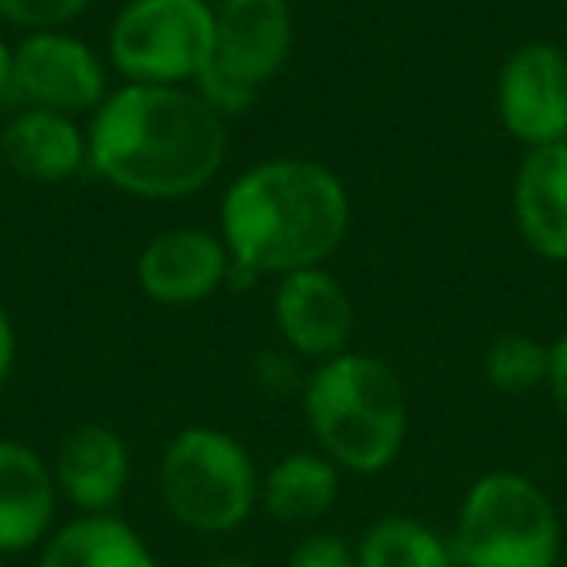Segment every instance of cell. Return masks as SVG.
<instances>
[{
	"label": "cell",
	"mask_w": 567,
	"mask_h": 567,
	"mask_svg": "<svg viewBox=\"0 0 567 567\" xmlns=\"http://www.w3.org/2000/svg\"><path fill=\"white\" fill-rule=\"evenodd\" d=\"M90 172L113 190L175 203L206 190L226 164V117L195 86L110 90L86 125Z\"/></svg>",
	"instance_id": "obj_1"
},
{
	"label": "cell",
	"mask_w": 567,
	"mask_h": 567,
	"mask_svg": "<svg viewBox=\"0 0 567 567\" xmlns=\"http://www.w3.org/2000/svg\"><path fill=\"white\" fill-rule=\"evenodd\" d=\"M350 195L327 164L272 156L245 167L221 195V241L229 249L226 288L260 276L319 268L347 245Z\"/></svg>",
	"instance_id": "obj_2"
},
{
	"label": "cell",
	"mask_w": 567,
	"mask_h": 567,
	"mask_svg": "<svg viewBox=\"0 0 567 567\" xmlns=\"http://www.w3.org/2000/svg\"><path fill=\"white\" fill-rule=\"evenodd\" d=\"M303 416L342 474H381L396 463L409 440V393L401 373L362 350L319 362L303 381Z\"/></svg>",
	"instance_id": "obj_3"
},
{
	"label": "cell",
	"mask_w": 567,
	"mask_h": 567,
	"mask_svg": "<svg viewBox=\"0 0 567 567\" xmlns=\"http://www.w3.org/2000/svg\"><path fill=\"white\" fill-rule=\"evenodd\" d=\"M447 540L458 567H556L564 520L540 482L520 471H486L466 486Z\"/></svg>",
	"instance_id": "obj_4"
},
{
	"label": "cell",
	"mask_w": 567,
	"mask_h": 567,
	"mask_svg": "<svg viewBox=\"0 0 567 567\" xmlns=\"http://www.w3.org/2000/svg\"><path fill=\"white\" fill-rule=\"evenodd\" d=\"M159 502L198 536L237 533L260 505V471L237 435L190 424L167 440L156 471Z\"/></svg>",
	"instance_id": "obj_5"
},
{
	"label": "cell",
	"mask_w": 567,
	"mask_h": 567,
	"mask_svg": "<svg viewBox=\"0 0 567 567\" xmlns=\"http://www.w3.org/2000/svg\"><path fill=\"white\" fill-rule=\"evenodd\" d=\"M296 48V17L288 0H218L214 48L195 90L221 113L237 117L284 74Z\"/></svg>",
	"instance_id": "obj_6"
},
{
	"label": "cell",
	"mask_w": 567,
	"mask_h": 567,
	"mask_svg": "<svg viewBox=\"0 0 567 567\" xmlns=\"http://www.w3.org/2000/svg\"><path fill=\"white\" fill-rule=\"evenodd\" d=\"M210 48V0H128L110 24L105 59L133 86H195Z\"/></svg>",
	"instance_id": "obj_7"
},
{
	"label": "cell",
	"mask_w": 567,
	"mask_h": 567,
	"mask_svg": "<svg viewBox=\"0 0 567 567\" xmlns=\"http://www.w3.org/2000/svg\"><path fill=\"white\" fill-rule=\"evenodd\" d=\"M110 97L105 63L71 32H28L12 43V74L4 102L12 110H48L63 117H94Z\"/></svg>",
	"instance_id": "obj_8"
},
{
	"label": "cell",
	"mask_w": 567,
	"mask_h": 567,
	"mask_svg": "<svg viewBox=\"0 0 567 567\" xmlns=\"http://www.w3.org/2000/svg\"><path fill=\"white\" fill-rule=\"evenodd\" d=\"M497 117L525 152L567 141V51L559 43L533 40L509 51L497 71Z\"/></svg>",
	"instance_id": "obj_9"
},
{
	"label": "cell",
	"mask_w": 567,
	"mask_h": 567,
	"mask_svg": "<svg viewBox=\"0 0 567 567\" xmlns=\"http://www.w3.org/2000/svg\"><path fill=\"white\" fill-rule=\"evenodd\" d=\"M272 327L296 358H308V362L319 365L350 350L354 300H350L347 284L327 265L300 268V272H288L276 280Z\"/></svg>",
	"instance_id": "obj_10"
},
{
	"label": "cell",
	"mask_w": 567,
	"mask_h": 567,
	"mask_svg": "<svg viewBox=\"0 0 567 567\" xmlns=\"http://www.w3.org/2000/svg\"><path fill=\"white\" fill-rule=\"evenodd\" d=\"M229 280V249L221 234L195 226L164 229L136 257V284L159 308H190L210 300Z\"/></svg>",
	"instance_id": "obj_11"
},
{
	"label": "cell",
	"mask_w": 567,
	"mask_h": 567,
	"mask_svg": "<svg viewBox=\"0 0 567 567\" xmlns=\"http://www.w3.org/2000/svg\"><path fill=\"white\" fill-rule=\"evenodd\" d=\"M59 497L79 513H113L133 478V451L110 424H74L51 458Z\"/></svg>",
	"instance_id": "obj_12"
},
{
	"label": "cell",
	"mask_w": 567,
	"mask_h": 567,
	"mask_svg": "<svg viewBox=\"0 0 567 567\" xmlns=\"http://www.w3.org/2000/svg\"><path fill=\"white\" fill-rule=\"evenodd\" d=\"M59 502L48 458L20 440H0V559L43 548L55 533Z\"/></svg>",
	"instance_id": "obj_13"
},
{
	"label": "cell",
	"mask_w": 567,
	"mask_h": 567,
	"mask_svg": "<svg viewBox=\"0 0 567 567\" xmlns=\"http://www.w3.org/2000/svg\"><path fill=\"white\" fill-rule=\"evenodd\" d=\"M0 159L24 183L55 187L90 172V136L79 121L63 113L12 110L0 128Z\"/></svg>",
	"instance_id": "obj_14"
},
{
	"label": "cell",
	"mask_w": 567,
	"mask_h": 567,
	"mask_svg": "<svg viewBox=\"0 0 567 567\" xmlns=\"http://www.w3.org/2000/svg\"><path fill=\"white\" fill-rule=\"evenodd\" d=\"M513 221L536 257L567 265V141L525 152L513 175Z\"/></svg>",
	"instance_id": "obj_15"
},
{
	"label": "cell",
	"mask_w": 567,
	"mask_h": 567,
	"mask_svg": "<svg viewBox=\"0 0 567 567\" xmlns=\"http://www.w3.org/2000/svg\"><path fill=\"white\" fill-rule=\"evenodd\" d=\"M40 567H159V559L117 513H79L43 540Z\"/></svg>",
	"instance_id": "obj_16"
},
{
	"label": "cell",
	"mask_w": 567,
	"mask_h": 567,
	"mask_svg": "<svg viewBox=\"0 0 567 567\" xmlns=\"http://www.w3.org/2000/svg\"><path fill=\"white\" fill-rule=\"evenodd\" d=\"M342 471L323 451H292L260 474V509L284 525H316L334 509Z\"/></svg>",
	"instance_id": "obj_17"
},
{
	"label": "cell",
	"mask_w": 567,
	"mask_h": 567,
	"mask_svg": "<svg viewBox=\"0 0 567 567\" xmlns=\"http://www.w3.org/2000/svg\"><path fill=\"white\" fill-rule=\"evenodd\" d=\"M358 567H458L447 536L427 520L389 513L378 517L354 544Z\"/></svg>",
	"instance_id": "obj_18"
},
{
	"label": "cell",
	"mask_w": 567,
	"mask_h": 567,
	"mask_svg": "<svg viewBox=\"0 0 567 567\" xmlns=\"http://www.w3.org/2000/svg\"><path fill=\"white\" fill-rule=\"evenodd\" d=\"M482 378L505 396H525L548 385V347L533 334H497L482 354Z\"/></svg>",
	"instance_id": "obj_19"
},
{
	"label": "cell",
	"mask_w": 567,
	"mask_h": 567,
	"mask_svg": "<svg viewBox=\"0 0 567 567\" xmlns=\"http://www.w3.org/2000/svg\"><path fill=\"white\" fill-rule=\"evenodd\" d=\"M94 0H0V20L20 32H66Z\"/></svg>",
	"instance_id": "obj_20"
},
{
	"label": "cell",
	"mask_w": 567,
	"mask_h": 567,
	"mask_svg": "<svg viewBox=\"0 0 567 567\" xmlns=\"http://www.w3.org/2000/svg\"><path fill=\"white\" fill-rule=\"evenodd\" d=\"M288 567H358V551L334 533H311L292 548Z\"/></svg>",
	"instance_id": "obj_21"
},
{
	"label": "cell",
	"mask_w": 567,
	"mask_h": 567,
	"mask_svg": "<svg viewBox=\"0 0 567 567\" xmlns=\"http://www.w3.org/2000/svg\"><path fill=\"white\" fill-rule=\"evenodd\" d=\"M252 378H257L268 393H284V389H300L303 393V381H308L296 373V358H284V354H260Z\"/></svg>",
	"instance_id": "obj_22"
},
{
	"label": "cell",
	"mask_w": 567,
	"mask_h": 567,
	"mask_svg": "<svg viewBox=\"0 0 567 567\" xmlns=\"http://www.w3.org/2000/svg\"><path fill=\"white\" fill-rule=\"evenodd\" d=\"M548 396L556 416L567 424V331L556 342H548Z\"/></svg>",
	"instance_id": "obj_23"
},
{
	"label": "cell",
	"mask_w": 567,
	"mask_h": 567,
	"mask_svg": "<svg viewBox=\"0 0 567 567\" xmlns=\"http://www.w3.org/2000/svg\"><path fill=\"white\" fill-rule=\"evenodd\" d=\"M12 365H17V327H12L9 311L0 308V389L9 385Z\"/></svg>",
	"instance_id": "obj_24"
},
{
	"label": "cell",
	"mask_w": 567,
	"mask_h": 567,
	"mask_svg": "<svg viewBox=\"0 0 567 567\" xmlns=\"http://www.w3.org/2000/svg\"><path fill=\"white\" fill-rule=\"evenodd\" d=\"M9 74H12V43L0 35V102L9 94Z\"/></svg>",
	"instance_id": "obj_25"
},
{
	"label": "cell",
	"mask_w": 567,
	"mask_h": 567,
	"mask_svg": "<svg viewBox=\"0 0 567 567\" xmlns=\"http://www.w3.org/2000/svg\"><path fill=\"white\" fill-rule=\"evenodd\" d=\"M206 567H257L252 559H241V556H221V559H214V564H206Z\"/></svg>",
	"instance_id": "obj_26"
},
{
	"label": "cell",
	"mask_w": 567,
	"mask_h": 567,
	"mask_svg": "<svg viewBox=\"0 0 567 567\" xmlns=\"http://www.w3.org/2000/svg\"><path fill=\"white\" fill-rule=\"evenodd\" d=\"M556 567H567V551H564V559H559V564Z\"/></svg>",
	"instance_id": "obj_27"
},
{
	"label": "cell",
	"mask_w": 567,
	"mask_h": 567,
	"mask_svg": "<svg viewBox=\"0 0 567 567\" xmlns=\"http://www.w3.org/2000/svg\"><path fill=\"white\" fill-rule=\"evenodd\" d=\"M0 567H9V564H4V559H0Z\"/></svg>",
	"instance_id": "obj_28"
}]
</instances>
